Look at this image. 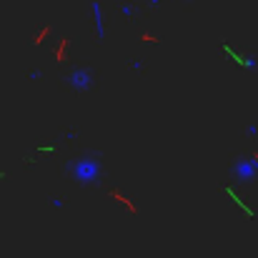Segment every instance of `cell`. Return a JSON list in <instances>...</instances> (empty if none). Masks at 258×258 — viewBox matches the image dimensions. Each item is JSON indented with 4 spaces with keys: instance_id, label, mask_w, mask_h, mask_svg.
I'll return each instance as SVG.
<instances>
[{
    "instance_id": "30bf717a",
    "label": "cell",
    "mask_w": 258,
    "mask_h": 258,
    "mask_svg": "<svg viewBox=\"0 0 258 258\" xmlns=\"http://www.w3.org/2000/svg\"><path fill=\"white\" fill-rule=\"evenodd\" d=\"M161 3H166V0H148V5L153 8V5H161Z\"/></svg>"
},
{
    "instance_id": "277c9868",
    "label": "cell",
    "mask_w": 258,
    "mask_h": 258,
    "mask_svg": "<svg viewBox=\"0 0 258 258\" xmlns=\"http://www.w3.org/2000/svg\"><path fill=\"white\" fill-rule=\"evenodd\" d=\"M90 13H93V25H95V35L103 40L105 38V20H103V5L95 0L93 5H90Z\"/></svg>"
},
{
    "instance_id": "9c48e42d",
    "label": "cell",
    "mask_w": 258,
    "mask_h": 258,
    "mask_svg": "<svg viewBox=\"0 0 258 258\" xmlns=\"http://www.w3.org/2000/svg\"><path fill=\"white\" fill-rule=\"evenodd\" d=\"M40 78V71H30V81H38Z\"/></svg>"
},
{
    "instance_id": "7a4b0ae2",
    "label": "cell",
    "mask_w": 258,
    "mask_h": 258,
    "mask_svg": "<svg viewBox=\"0 0 258 258\" xmlns=\"http://www.w3.org/2000/svg\"><path fill=\"white\" fill-rule=\"evenodd\" d=\"M66 83L73 88V90H78V93H86V90L93 88L95 76H93L90 68H71V71L66 73Z\"/></svg>"
},
{
    "instance_id": "5b68a950",
    "label": "cell",
    "mask_w": 258,
    "mask_h": 258,
    "mask_svg": "<svg viewBox=\"0 0 258 258\" xmlns=\"http://www.w3.org/2000/svg\"><path fill=\"white\" fill-rule=\"evenodd\" d=\"M120 10H123V15H125V18H133V15H136V5H131V3H123V8H120Z\"/></svg>"
},
{
    "instance_id": "ba28073f",
    "label": "cell",
    "mask_w": 258,
    "mask_h": 258,
    "mask_svg": "<svg viewBox=\"0 0 258 258\" xmlns=\"http://www.w3.org/2000/svg\"><path fill=\"white\" fill-rule=\"evenodd\" d=\"M131 68H133V71H143V63H141V60H131Z\"/></svg>"
},
{
    "instance_id": "3957f363",
    "label": "cell",
    "mask_w": 258,
    "mask_h": 258,
    "mask_svg": "<svg viewBox=\"0 0 258 258\" xmlns=\"http://www.w3.org/2000/svg\"><path fill=\"white\" fill-rule=\"evenodd\" d=\"M231 173H233V178L238 183H253L258 178V158H241V161H236Z\"/></svg>"
},
{
    "instance_id": "6da1fadb",
    "label": "cell",
    "mask_w": 258,
    "mask_h": 258,
    "mask_svg": "<svg viewBox=\"0 0 258 258\" xmlns=\"http://www.w3.org/2000/svg\"><path fill=\"white\" fill-rule=\"evenodd\" d=\"M71 168V175L81 183V185H95L103 175V168H100V158L98 156H83L78 158L76 163L68 166Z\"/></svg>"
},
{
    "instance_id": "8992f818",
    "label": "cell",
    "mask_w": 258,
    "mask_h": 258,
    "mask_svg": "<svg viewBox=\"0 0 258 258\" xmlns=\"http://www.w3.org/2000/svg\"><path fill=\"white\" fill-rule=\"evenodd\" d=\"M248 136H251V138L258 136V123H248Z\"/></svg>"
},
{
    "instance_id": "52a82bcc",
    "label": "cell",
    "mask_w": 258,
    "mask_h": 258,
    "mask_svg": "<svg viewBox=\"0 0 258 258\" xmlns=\"http://www.w3.org/2000/svg\"><path fill=\"white\" fill-rule=\"evenodd\" d=\"M50 206H53V208H63V198H58V196L50 198Z\"/></svg>"
}]
</instances>
